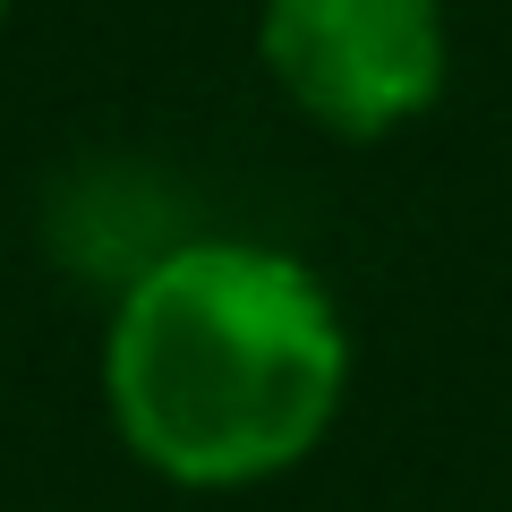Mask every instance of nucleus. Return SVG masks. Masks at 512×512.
<instances>
[{"mask_svg": "<svg viewBox=\"0 0 512 512\" xmlns=\"http://www.w3.org/2000/svg\"><path fill=\"white\" fill-rule=\"evenodd\" d=\"M350 402V325L308 256L239 231L154 248L103 316V410L180 495L291 478Z\"/></svg>", "mask_w": 512, "mask_h": 512, "instance_id": "f257e3e1", "label": "nucleus"}, {"mask_svg": "<svg viewBox=\"0 0 512 512\" xmlns=\"http://www.w3.org/2000/svg\"><path fill=\"white\" fill-rule=\"evenodd\" d=\"M256 60L325 137H393L453 86L444 0H256Z\"/></svg>", "mask_w": 512, "mask_h": 512, "instance_id": "f03ea898", "label": "nucleus"}, {"mask_svg": "<svg viewBox=\"0 0 512 512\" xmlns=\"http://www.w3.org/2000/svg\"><path fill=\"white\" fill-rule=\"evenodd\" d=\"M0 26H9V0H0Z\"/></svg>", "mask_w": 512, "mask_h": 512, "instance_id": "7ed1b4c3", "label": "nucleus"}]
</instances>
